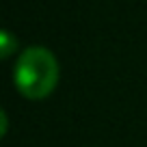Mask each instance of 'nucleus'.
I'll use <instances>...</instances> for the list:
<instances>
[{
    "label": "nucleus",
    "instance_id": "1",
    "mask_svg": "<svg viewBox=\"0 0 147 147\" xmlns=\"http://www.w3.org/2000/svg\"><path fill=\"white\" fill-rule=\"evenodd\" d=\"M13 82L28 100H43L59 82V63L48 48L32 46L20 54L13 69Z\"/></svg>",
    "mask_w": 147,
    "mask_h": 147
},
{
    "label": "nucleus",
    "instance_id": "2",
    "mask_svg": "<svg viewBox=\"0 0 147 147\" xmlns=\"http://www.w3.org/2000/svg\"><path fill=\"white\" fill-rule=\"evenodd\" d=\"M18 48V39L11 35L9 30H2L0 32V50H2V59H9L11 52Z\"/></svg>",
    "mask_w": 147,
    "mask_h": 147
}]
</instances>
